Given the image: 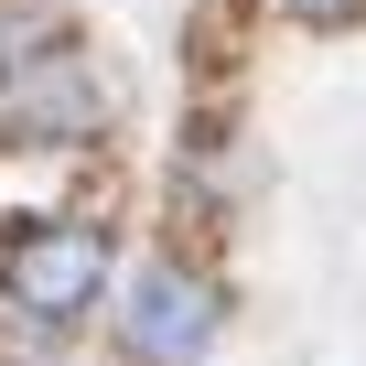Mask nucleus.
Here are the masks:
<instances>
[{
  "instance_id": "nucleus-1",
  "label": "nucleus",
  "mask_w": 366,
  "mask_h": 366,
  "mask_svg": "<svg viewBox=\"0 0 366 366\" xmlns=\"http://www.w3.org/2000/svg\"><path fill=\"white\" fill-rule=\"evenodd\" d=\"M108 269H119V248L86 216H44V227L0 237V291H11L33 323H76L86 302H108Z\"/></svg>"
},
{
  "instance_id": "nucleus-2",
  "label": "nucleus",
  "mask_w": 366,
  "mask_h": 366,
  "mask_svg": "<svg viewBox=\"0 0 366 366\" xmlns=\"http://www.w3.org/2000/svg\"><path fill=\"white\" fill-rule=\"evenodd\" d=\"M216 323H227L216 280H205V269H183V259H151L140 291L119 302V334H129L140 366H194V355L216 345Z\"/></svg>"
},
{
  "instance_id": "nucleus-3",
  "label": "nucleus",
  "mask_w": 366,
  "mask_h": 366,
  "mask_svg": "<svg viewBox=\"0 0 366 366\" xmlns=\"http://www.w3.org/2000/svg\"><path fill=\"white\" fill-rule=\"evenodd\" d=\"M86 129H97V86L54 54L0 86V140H86Z\"/></svg>"
},
{
  "instance_id": "nucleus-4",
  "label": "nucleus",
  "mask_w": 366,
  "mask_h": 366,
  "mask_svg": "<svg viewBox=\"0 0 366 366\" xmlns=\"http://www.w3.org/2000/svg\"><path fill=\"white\" fill-rule=\"evenodd\" d=\"M54 54V0H0V76Z\"/></svg>"
},
{
  "instance_id": "nucleus-5",
  "label": "nucleus",
  "mask_w": 366,
  "mask_h": 366,
  "mask_svg": "<svg viewBox=\"0 0 366 366\" xmlns=\"http://www.w3.org/2000/svg\"><path fill=\"white\" fill-rule=\"evenodd\" d=\"M280 11H291V22H345L355 0H280Z\"/></svg>"
}]
</instances>
